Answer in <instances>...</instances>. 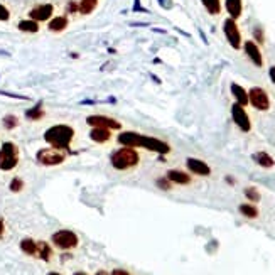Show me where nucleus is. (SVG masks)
<instances>
[{
  "mask_svg": "<svg viewBox=\"0 0 275 275\" xmlns=\"http://www.w3.org/2000/svg\"><path fill=\"white\" fill-rule=\"evenodd\" d=\"M74 139V128L71 125L58 124L53 125L44 132V140L49 144V147L59 148V150H69Z\"/></svg>",
  "mask_w": 275,
  "mask_h": 275,
  "instance_id": "obj_1",
  "label": "nucleus"
},
{
  "mask_svg": "<svg viewBox=\"0 0 275 275\" xmlns=\"http://www.w3.org/2000/svg\"><path fill=\"white\" fill-rule=\"evenodd\" d=\"M140 162V154L133 147L122 146L120 148L111 152L110 155V164L117 170H128L137 167Z\"/></svg>",
  "mask_w": 275,
  "mask_h": 275,
  "instance_id": "obj_2",
  "label": "nucleus"
},
{
  "mask_svg": "<svg viewBox=\"0 0 275 275\" xmlns=\"http://www.w3.org/2000/svg\"><path fill=\"white\" fill-rule=\"evenodd\" d=\"M19 164V147L14 142H3L0 147V170H12Z\"/></svg>",
  "mask_w": 275,
  "mask_h": 275,
  "instance_id": "obj_3",
  "label": "nucleus"
},
{
  "mask_svg": "<svg viewBox=\"0 0 275 275\" xmlns=\"http://www.w3.org/2000/svg\"><path fill=\"white\" fill-rule=\"evenodd\" d=\"M36 159L41 166L53 167V166L63 164V162L66 161V154H64V150H59V148H54V147H47V148H41V150L36 154Z\"/></svg>",
  "mask_w": 275,
  "mask_h": 275,
  "instance_id": "obj_4",
  "label": "nucleus"
},
{
  "mask_svg": "<svg viewBox=\"0 0 275 275\" xmlns=\"http://www.w3.org/2000/svg\"><path fill=\"white\" fill-rule=\"evenodd\" d=\"M248 105H252L258 111H267L270 110V96L263 88L254 86L248 91Z\"/></svg>",
  "mask_w": 275,
  "mask_h": 275,
  "instance_id": "obj_5",
  "label": "nucleus"
},
{
  "mask_svg": "<svg viewBox=\"0 0 275 275\" xmlns=\"http://www.w3.org/2000/svg\"><path fill=\"white\" fill-rule=\"evenodd\" d=\"M53 243L59 250H71V248H76L80 240H78V235L71 230H59L53 235Z\"/></svg>",
  "mask_w": 275,
  "mask_h": 275,
  "instance_id": "obj_6",
  "label": "nucleus"
},
{
  "mask_svg": "<svg viewBox=\"0 0 275 275\" xmlns=\"http://www.w3.org/2000/svg\"><path fill=\"white\" fill-rule=\"evenodd\" d=\"M223 32H225V37L228 41V44L233 47V49L238 51L241 47V32L238 29V24H236L235 19L228 17L225 22H223Z\"/></svg>",
  "mask_w": 275,
  "mask_h": 275,
  "instance_id": "obj_7",
  "label": "nucleus"
},
{
  "mask_svg": "<svg viewBox=\"0 0 275 275\" xmlns=\"http://www.w3.org/2000/svg\"><path fill=\"white\" fill-rule=\"evenodd\" d=\"M139 147H144L152 152H157V154H161V155H166L170 152V146L167 142H164V140L155 139V137L142 135V133L139 135Z\"/></svg>",
  "mask_w": 275,
  "mask_h": 275,
  "instance_id": "obj_8",
  "label": "nucleus"
},
{
  "mask_svg": "<svg viewBox=\"0 0 275 275\" xmlns=\"http://www.w3.org/2000/svg\"><path fill=\"white\" fill-rule=\"evenodd\" d=\"M232 117H233L235 125L241 130V132L247 133V132H250V130H252V120H250V117H248L245 106L235 103V105L232 106Z\"/></svg>",
  "mask_w": 275,
  "mask_h": 275,
  "instance_id": "obj_9",
  "label": "nucleus"
},
{
  "mask_svg": "<svg viewBox=\"0 0 275 275\" xmlns=\"http://www.w3.org/2000/svg\"><path fill=\"white\" fill-rule=\"evenodd\" d=\"M86 124L90 127H106L110 130H122L120 122L108 117V115H100V113L90 115V117H86Z\"/></svg>",
  "mask_w": 275,
  "mask_h": 275,
  "instance_id": "obj_10",
  "label": "nucleus"
},
{
  "mask_svg": "<svg viewBox=\"0 0 275 275\" xmlns=\"http://www.w3.org/2000/svg\"><path fill=\"white\" fill-rule=\"evenodd\" d=\"M54 14V5L53 3H39V5L32 7L29 10V19L36 22H44V21H49Z\"/></svg>",
  "mask_w": 275,
  "mask_h": 275,
  "instance_id": "obj_11",
  "label": "nucleus"
},
{
  "mask_svg": "<svg viewBox=\"0 0 275 275\" xmlns=\"http://www.w3.org/2000/svg\"><path fill=\"white\" fill-rule=\"evenodd\" d=\"M243 49H245V54L248 56V59H250L257 68H262L263 56H262V51H260L258 44L255 42V41H247V42L243 44Z\"/></svg>",
  "mask_w": 275,
  "mask_h": 275,
  "instance_id": "obj_12",
  "label": "nucleus"
},
{
  "mask_svg": "<svg viewBox=\"0 0 275 275\" xmlns=\"http://www.w3.org/2000/svg\"><path fill=\"white\" fill-rule=\"evenodd\" d=\"M113 137V130L106 127H91L90 130V139L96 144H106Z\"/></svg>",
  "mask_w": 275,
  "mask_h": 275,
  "instance_id": "obj_13",
  "label": "nucleus"
},
{
  "mask_svg": "<svg viewBox=\"0 0 275 275\" xmlns=\"http://www.w3.org/2000/svg\"><path fill=\"white\" fill-rule=\"evenodd\" d=\"M186 166H188V169L191 170L192 174H198V176H210L211 174V167L208 166L206 162L199 161V159L189 157L188 161H186Z\"/></svg>",
  "mask_w": 275,
  "mask_h": 275,
  "instance_id": "obj_14",
  "label": "nucleus"
},
{
  "mask_svg": "<svg viewBox=\"0 0 275 275\" xmlns=\"http://www.w3.org/2000/svg\"><path fill=\"white\" fill-rule=\"evenodd\" d=\"M68 25H69V19L66 16L53 17V19H49V22H47V29H49L51 32H63L68 29Z\"/></svg>",
  "mask_w": 275,
  "mask_h": 275,
  "instance_id": "obj_15",
  "label": "nucleus"
},
{
  "mask_svg": "<svg viewBox=\"0 0 275 275\" xmlns=\"http://www.w3.org/2000/svg\"><path fill=\"white\" fill-rule=\"evenodd\" d=\"M166 177L170 181V183L181 184V186L191 183V176H189V174H186L184 170H179V169H170L169 172H167Z\"/></svg>",
  "mask_w": 275,
  "mask_h": 275,
  "instance_id": "obj_16",
  "label": "nucleus"
},
{
  "mask_svg": "<svg viewBox=\"0 0 275 275\" xmlns=\"http://www.w3.org/2000/svg\"><path fill=\"white\" fill-rule=\"evenodd\" d=\"M225 7L226 12L230 14L232 19H240L243 14V0H225Z\"/></svg>",
  "mask_w": 275,
  "mask_h": 275,
  "instance_id": "obj_17",
  "label": "nucleus"
},
{
  "mask_svg": "<svg viewBox=\"0 0 275 275\" xmlns=\"http://www.w3.org/2000/svg\"><path fill=\"white\" fill-rule=\"evenodd\" d=\"M24 115H25V118H27V120H31V122L42 120V118L46 117V110H44V106H42V102H37L32 108L25 110Z\"/></svg>",
  "mask_w": 275,
  "mask_h": 275,
  "instance_id": "obj_18",
  "label": "nucleus"
},
{
  "mask_svg": "<svg viewBox=\"0 0 275 275\" xmlns=\"http://www.w3.org/2000/svg\"><path fill=\"white\" fill-rule=\"evenodd\" d=\"M230 88H232V95L235 96L236 103L241 106H247L248 105V91L238 83H232V86Z\"/></svg>",
  "mask_w": 275,
  "mask_h": 275,
  "instance_id": "obj_19",
  "label": "nucleus"
},
{
  "mask_svg": "<svg viewBox=\"0 0 275 275\" xmlns=\"http://www.w3.org/2000/svg\"><path fill=\"white\" fill-rule=\"evenodd\" d=\"M17 29L25 34H36V32H39V22L32 21V19H24L17 24Z\"/></svg>",
  "mask_w": 275,
  "mask_h": 275,
  "instance_id": "obj_20",
  "label": "nucleus"
},
{
  "mask_svg": "<svg viewBox=\"0 0 275 275\" xmlns=\"http://www.w3.org/2000/svg\"><path fill=\"white\" fill-rule=\"evenodd\" d=\"M254 161L257 162L260 167H265V169H270V167L275 166V161L274 157L270 154H267V152H257V154H254Z\"/></svg>",
  "mask_w": 275,
  "mask_h": 275,
  "instance_id": "obj_21",
  "label": "nucleus"
},
{
  "mask_svg": "<svg viewBox=\"0 0 275 275\" xmlns=\"http://www.w3.org/2000/svg\"><path fill=\"white\" fill-rule=\"evenodd\" d=\"M36 257H39L41 260H44V262H49L51 257H53V250H51V247L46 243V241H37Z\"/></svg>",
  "mask_w": 275,
  "mask_h": 275,
  "instance_id": "obj_22",
  "label": "nucleus"
},
{
  "mask_svg": "<svg viewBox=\"0 0 275 275\" xmlns=\"http://www.w3.org/2000/svg\"><path fill=\"white\" fill-rule=\"evenodd\" d=\"M201 3L210 16H218L221 12V0H201Z\"/></svg>",
  "mask_w": 275,
  "mask_h": 275,
  "instance_id": "obj_23",
  "label": "nucleus"
},
{
  "mask_svg": "<svg viewBox=\"0 0 275 275\" xmlns=\"http://www.w3.org/2000/svg\"><path fill=\"white\" fill-rule=\"evenodd\" d=\"M21 250L24 252L25 255L34 257V255L37 254V241H34L32 238H24L21 241Z\"/></svg>",
  "mask_w": 275,
  "mask_h": 275,
  "instance_id": "obj_24",
  "label": "nucleus"
},
{
  "mask_svg": "<svg viewBox=\"0 0 275 275\" xmlns=\"http://www.w3.org/2000/svg\"><path fill=\"white\" fill-rule=\"evenodd\" d=\"M96 7H98V0H80V14L81 16H90Z\"/></svg>",
  "mask_w": 275,
  "mask_h": 275,
  "instance_id": "obj_25",
  "label": "nucleus"
},
{
  "mask_svg": "<svg viewBox=\"0 0 275 275\" xmlns=\"http://www.w3.org/2000/svg\"><path fill=\"white\" fill-rule=\"evenodd\" d=\"M2 125H3V128H5V130H14V128L19 127V118L16 117V115L9 113V115H5V117L2 118Z\"/></svg>",
  "mask_w": 275,
  "mask_h": 275,
  "instance_id": "obj_26",
  "label": "nucleus"
},
{
  "mask_svg": "<svg viewBox=\"0 0 275 275\" xmlns=\"http://www.w3.org/2000/svg\"><path fill=\"white\" fill-rule=\"evenodd\" d=\"M240 213L247 218H257L258 216V210L254 204H241L240 206Z\"/></svg>",
  "mask_w": 275,
  "mask_h": 275,
  "instance_id": "obj_27",
  "label": "nucleus"
},
{
  "mask_svg": "<svg viewBox=\"0 0 275 275\" xmlns=\"http://www.w3.org/2000/svg\"><path fill=\"white\" fill-rule=\"evenodd\" d=\"M9 189H10L12 192H21L22 189H24V181H22L21 177H14V179L10 181Z\"/></svg>",
  "mask_w": 275,
  "mask_h": 275,
  "instance_id": "obj_28",
  "label": "nucleus"
},
{
  "mask_svg": "<svg viewBox=\"0 0 275 275\" xmlns=\"http://www.w3.org/2000/svg\"><path fill=\"white\" fill-rule=\"evenodd\" d=\"M245 196H247L252 203L260 201V192L257 191V188H247L245 189Z\"/></svg>",
  "mask_w": 275,
  "mask_h": 275,
  "instance_id": "obj_29",
  "label": "nucleus"
},
{
  "mask_svg": "<svg viewBox=\"0 0 275 275\" xmlns=\"http://www.w3.org/2000/svg\"><path fill=\"white\" fill-rule=\"evenodd\" d=\"M155 184H157V188L164 189V191H169L170 189V181L167 179V177H161V179L155 181Z\"/></svg>",
  "mask_w": 275,
  "mask_h": 275,
  "instance_id": "obj_30",
  "label": "nucleus"
},
{
  "mask_svg": "<svg viewBox=\"0 0 275 275\" xmlns=\"http://www.w3.org/2000/svg\"><path fill=\"white\" fill-rule=\"evenodd\" d=\"M66 9H68L69 14H76L80 12V2H74V0H69L68 5H66Z\"/></svg>",
  "mask_w": 275,
  "mask_h": 275,
  "instance_id": "obj_31",
  "label": "nucleus"
},
{
  "mask_svg": "<svg viewBox=\"0 0 275 275\" xmlns=\"http://www.w3.org/2000/svg\"><path fill=\"white\" fill-rule=\"evenodd\" d=\"M9 19H10V12H9V9H7L5 5H2V3H0V21L5 22V21H9Z\"/></svg>",
  "mask_w": 275,
  "mask_h": 275,
  "instance_id": "obj_32",
  "label": "nucleus"
},
{
  "mask_svg": "<svg viewBox=\"0 0 275 275\" xmlns=\"http://www.w3.org/2000/svg\"><path fill=\"white\" fill-rule=\"evenodd\" d=\"M0 95H3V96H9V98H17V100H27V96L16 95V93H9V91H0Z\"/></svg>",
  "mask_w": 275,
  "mask_h": 275,
  "instance_id": "obj_33",
  "label": "nucleus"
},
{
  "mask_svg": "<svg viewBox=\"0 0 275 275\" xmlns=\"http://www.w3.org/2000/svg\"><path fill=\"white\" fill-rule=\"evenodd\" d=\"M254 36H255V39H257V42H258V44H262V42H263V32H262V29H260V27H255Z\"/></svg>",
  "mask_w": 275,
  "mask_h": 275,
  "instance_id": "obj_34",
  "label": "nucleus"
},
{
  "mask_svg": "<svg viewBox=\"0 0 275 275\" xmlns=\"http://www.w3.org/2000/svg\"><path fill=\"white\" fill-rule=\"evenodd\" d=\"M133 12H147V9H144L142 5H140V0H133Z\"/></svg>",
  "mask_w": 275,
  "mask_h": 275,
  "instance_id": "obj_35",
  "label": "nucleus"
},
{
  "mask_svg": "<svg viewBox=\"0 0 275 275\" xmlns=\"http://www.w3.org/2000/svg\"><path fill=\"white\" fill-rule=\"evenodd\" d=\"M159 3H161L162 9H170L172 7V0H159Z\"/></svg>",
  "mask_w": 275,
  "mask_h": 275,
  "instance_id": "obj_36",
  "label": "nucleus"
},
{
  "mask_svg": "<svg viewBox=\"0 0 275 275\" xmlns=\"http://www.w3.org/2000/svg\"><path fill=\"white\" fill-rule=\"evenodd\" d=\"M111 275H130V274L124 269H115L113 272H111Z\"/></svg>",
  "mask_w": 275,
  "mask_h": 275,
  "instance_id": "obj_37",
  "label": "nucleus"
},
{
  "mask_svg": "<svg viewBox=\"0 0 275 275\" xmlns=\"http://www.w3.org/2000/svg\"><path fill=\"white\" fill-rule=\"evenodd\" d=\"M269 76H270V80H272V83L275 85V66H270V69H269Z\"/></svg>",
  "mask_w": 275,
  "mask_h": 275,
  "instance_id": "obj_38",
  "label": "nucleus"
},
{
  "mask_svg": "<svg viewBox=\"0 0 275 275\" xmlns=\"http://www.w3.org/2000/svg\"><path fill=\"white\" fill-rule=\"evenodd\" d=\"M3 232H5V225H3V220L0 218V236L3 235Z\"/></svg>",
  "mask_w": 275,
  "mask_h": 275,
  "instance_id": "obj_39",
  "label": "nucleus"
},
{
  "mask_svg": "<svg viewBox=\"0 0 275 275\" xmlns=\"http://www.w3.org/2000/svg\"><path fill=\"white\" fill-rule=\"evenodd\" d=\"M95 275H110V274H106L105 270H98V272H96Z\"/></svg>",
  "mask_w": 275,
  "mask_h": 275,
  "instance_id": "obj_40",
  "label": "nucleus"
},
{
  "mask_svg": "<svg viewBox=\"0 0 275 275\" xmlns=\"http://www.w3.org/2000/svg\"><path fill=\"white\" fill-rule=\"evenodd\" d=\"M47 275H61V274H58V272H49Z\"/></svg>",
  "mask_w": 275,
  "mask_h": 275,
  "instance_id": "obj_41",
  "label": "nucleus"
},
{
  "mask_svg": "<svg viewBox=\"0 0 275 275\" xmlns=\"http://www.w3.org/2000/svg\"><path fill=\"white\" fill-rule=\"evenodd\" d=\"M74 275H88V274H85V272H76Z\"/></svg>",
  "mask_w": 275,
  "mask_h": 275,
  "instance_id": "obj_42",
  "label": "nucleus"
}]
</instances>
